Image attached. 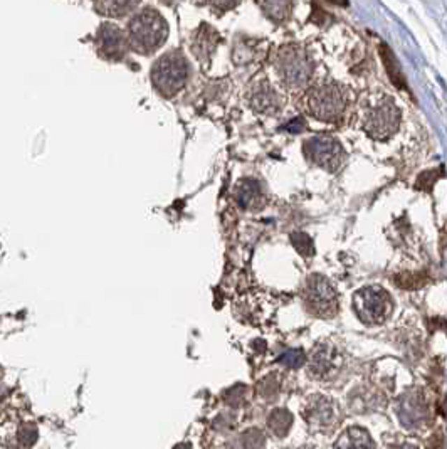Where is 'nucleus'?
<instances>
[{
  "label": "nucleus",
  "instance_id": "obj_1",
  "mask_svg": "<svg viewBox=\"0 0 447 449\" xmlns=\"http://www.w3.org/2000/svg\"><path fill=\"white\" fill-rule=\"evenodd\" d=\"M168 24L153 7H145L131 17L126 29L128 47L142 56H150L167 43Z\"/></svg>",
  "mask_w": 447,
  "mask_h": 449
},
{
  "label": "nucleus",
  "instance_id": "obj_26",
  "mask_svg": "<svg viewBox=\"0 0 447 449\" xmlns=\"http://www.w3.org/2000/svg\"><path fill=\"white\" fill-rule=\"evenodd\" d=\"M205 2L209 3V6L212 7V9H215V10L227 12V10L234 9V7L237 6V3L241 2V0H205Z\"/></svg>",
  "mask_w": 447,
  "mask_h": 449
},
{
  "label": "nucleus",
  "instance_id": "obj_14",
  "mask_svg": "<svg viewBox=\"0 0 447 449\" xmlns=\"http://www.w3.org/2000/svg\"><path fill=\"white\" fill-rule=\"evenodd\" d=\"M235 200L242 209H259L264 204L263 185L256 179H244L235 189Z\"/></svg>",
  "mask_w": 447,
  "mask_h": 449
},
{
  "label": "nucleus",
  "instance_id": "obj_4",
  "mask_svg": "<svg viewBox=\"0 0 447 449\" xmlns=\"http://www.w3.org/2000/svg\"><path fill=\"white\" fill-rule=\"evenodd\" d=\"M150 80L156 93L163 98H173L185 88L190 80V63L179 49L167 52L152 66Z\"/></svg>",
  "mask_w": 447,
  "mask_h": 449
},
{
  "label": "nucleus",
  "instance_id": "obj_23",
  "mask_svg": "<svg viewBox=\"0 0 447 449\" xmlns=\"http://www.w3.org/2000/svg\"><path fill=\"white\" fill-rule=\"evenodd\" d=\"M291 242L298 249V253H301L303 256H312L313 254V241L312 237L306 236L305 233L291 234Z\"/></svg>",
  "mask_w": 447,
  "mask_h": 449
},
{
  "label": "nucleus",
  "instance_id": "obj_3",
  "mask_svg": "<svg viewBox=\"0 0 447 449\" xmlns=\"http://www.w3.org/2000/svg\"><path fill=\"white\" fill-rule=\"evenodd\" d=\"M349 103V89L337 81H323L306 94V110L314 119L323 123L340 122Z\"/></svg>",
  "mask_w": 447,
  "mask_h": 449
},
{
  "label": "nucleus",
  "instance_id": "obj_2",
  "mask_svg": "<svg viewBox=\"0 0 447 449\" xmlns=\"http://www.w3.org/2000/svg\"><path fill=\"white\" fill-rule=\"evenodd\" d=\"M277 80L289 89L306 88L313 80L314 61L300 44H284L274 56Z\"/></svg>",
  "mask_w": 447,
  "mask_h": 449
},
{
  "label": "nucleus",
  "instance_id": "obj_9",
  "mask_svg": "<svg viewBox=\"0 0 447 449\" xmlns=\"http://www.w3.org/2000/svg\"><path fill=\"white\" fill-rule=\"evenodd\" d=\"M94 44H96L98 56L103 59L111 61V63H118V61L125 59L128 52V39L126 32L117 24L105 22L98 27L96 37H94Z\"/></svg>",
  "mask_w": 447,
  "mask_h": 449
},
{
  "label": "nucleus",
  "instance_id": "obj_8",
  "mask_svg": "<svg viewBox=\"0 0 447 449\" xmlns=\"http://www.w3.org/2000/svg\"><path fill=\"white\" fill-rule=\"evenodd\" d=\"M305 300L308 308L318 316H333L337 313V293L326 278L320 274L309 276L306 283Z\"/></svg>",
  "mask_w": 447,
  "mask_h": 449
},
{
  "label": "nucleus",
  "instance_id": "obj_15",
  "mask_svg": "<svg viewBox=\"0 0 447 449\" xmlns=\"http://www.w3.org/2000/svg\"><path fill=\"white\" fill-rule=\"evenodd\" d=\"M142 0H93L94 10L103 17L123 19L136 10Z\"/></svg>",
  "mask_w": 447,
  "mask_h": 449
},
{
  "label": "nucleus",
  "instance_id": "obj_28",
  "mask_svg": "<svg viewBox=\"0 0 447 449\" xmlns=\"http://www.w3.org/2000/svg\"><path fill=\"white\" fill-rule=\"evenodd\" d=\"M244 387L239 385V387H234V389H230L229 392H226V402L230 404V406H239V404L242 402L244 399Z\"/></svg>",
  "mask_w": 447,
  "mask_h": 449
},
{
  "label": "nucleus",
  "instance_id": "obj_19",
  "mask_svg": "<svg viewBox=\"0 0 447 449\" xmlns=\"http://www.w3.org/2000/svg\"><path fill=\"white\" fill-rule=\"evenodd\" d=\"M259 41L258 39H242L235 43L233 47V61L235 64L252 63L259 54Z\"/></svg>",
  "mask_w": 447,
  "mask_h": 449
},
{
  "label": "nucleus",
  "instance_id": "obj_20",
  "mask_svg": "<svg viewBox=\"0 0 447 449\" xmlns=\"http://www.w3.org/2000/svg\"><path fill=\"white\" fill-rule=\"evenodd\" d=\"M268 422H269V429L274 432L277 438H284V436L288 434L289 427H291L293 415L289 414L286 409H277L269 415Z\"/></svg>",
  "mask_w": 447,
  "mask_h": 449
},
{
  "label": "nucleus",
  "instance_id": "obj_10",
  "mask_svg": "<svg viewBox=\"0 0 447 449\" xmlns=\"http://www.w3.org/2000/svg\"><path fill=\"white\" fill-rule=\"evenodd\" d=\"M247 103L256 113L272 117V115H277L283 110L284 100L271 81L266 80V78H261V80L254 81L249 86Z\"/></svg>",
  "mask_w": 447,
  "mask_h": 449
},
{
  "label": "nucleus",
  "instance_id": "obj_12",
  "mask_svg": "<svg viewBox=\"0 0 447 449\" xmlns=\"http://www.w3.org/2000/svg\"><path fill=\"white\" fill-rule=\"evenodd\" d=\"M221 41L222 37L217 32V29H214L210 24L202 22L190 37V51L198 63L209 68Z\"/></svg>",
  "mask_w": 447,
  "mask_h": 449
},
{
  "label": "nucleus",
  "instance_id": "obj_17",
  "mask_svg": "<svg viewBox=\"0 0 447 449\" xmlns=\"http://www.w3.org/2000/svg\"><path fill=\"white\" fill-rule=\"evenodd\" d=\"M256 2L264 15L276 24L288 20L295 9V0H256Z\"/></svg>",
  "mask_w": 447,
  "mask_h": 449
},
{
  "label": "nucleus",
  "instance_id": "obj_27",
  "mask_svg": "<svg viewBox=\"0 0 447 449\" xmlns=\"http://www.w3.org/2000/svg\"><path fill=\"white\" fill-rule=\"evenodd\" d=\"M19 436H20V441L24 443V446H31V444H34V441L37 439V431L34 426L27 424V426H24L22 429H20Z\"/></svg>",
  "mask_w": 447,
  "mask_h": 449
},
{
  "label": "nucleus",
  "instance_id": "obj_18",
  "mask_svg": "<svg viewBox=\"0 0 447 449\" xmlns=\"http://www.w3.org/2000/svg\"><path fill=\"white\" fill-rule=\"evenodd\" d=\"M337 449H375V444L365 429L350 427L338 439Z\"/></svg>",
  "mask_w": 447,
  "mask_h": 449
},
{
  "label": "nucleus",
  "instance_id": "obj_5",
  "mask_svg": "<svg viewBox=\"0 0 447 449\" xmlns=\"http://www.w3.org/2000/svg\"><path fill=\"white\" fill-rule=\"evenodd\" d=\"M402 113L390 96H383L365 111L362 118L363 131L374 140H388L399 131Z\"/></svg>",
  "mask_w": 447,
  "mask_h": 449
},
{
  "label": "nucleus",
  "instance_id": "obj_24",
  "mask_svg": "<svg viewBox=\"0 0 447 449\" xmlns=\"http://www.w3.org/2000/svg\"><path fill=\"white\" fill-rule=\"evenodd\" d=\"M242 444L246 449H259L264 444V436L259 429H249L242 434Z\"/></svg>",
  "mask_w": 447,
  "mask_h": 449
},
{
  "label": "nucleus",
  "instance_id": "obj_21",
  "mask_svg": "<svg viewBox=\"0 0 447 449\" xmlns=\"http://www.w3.org/2000/svg\"><path fill=\"white\" fill-rule=\"evenodd\" d=\"M380 52H382V59H383L385 66H387V73L390 74V78H392V81H394V84L399 86V88H405V83H404L405 78H404L402 71H400L397 59L394 56H392L390 49H388L383 44V46L380 47Z\"/></svg>",
  "mask_w": 447,
  "mask_h": 449
},
{
  "label": "nucleus",
  "instance_id": "obj_29",
  "mask_svg": "<svg viewBox=\"0 0 447 449\" xmlns=\"http://www.w3.org/2000/svg\"><path fill=\"white\" fill-rule=\"evenodd\" d=\"M161 3H165V6H175V3H179L180 0H160Z\"/></svg>",
  "mask_w": 447,
  "mask_h": 449
},
{
  "label": "nucleus",
  "instance_id": "obj_6",
  "mask_svg": "<svg viewBox=\"0 0 447 449\" xmlns=\"http://www.w3.org/2000/svg\"><path fill=\"white\" fill-rule=\"evenodd\" d=\"M303 155L313 165L326 172H337L346 160L345 148L331 135H314L303 143Z\"/></svg>",
  "mask_w": 447,
  "mask_h": 449
},
{
  "label": "nucleus",
  "instance_id": "obj_22",
  "mask_svg": "<svg viewBox=\"0 0 447 449\" xmlns=\"http://www.w3.org/2000/svg\"><path fill=\"white\" fill-rule=\"evenodd\" d=\"M305 360H306L305 352L300 348L288 350V352H284L283 355L277 358V362L283 364L284 367H288V369H300V367L305 364Z\"/></svg>",
  "mask_w": 447,
  "mask_h": 449
},
{
  "label": "nucleus",
  "instance_id": "obj_16",
  "mask_svg": "<svg viewBox=\"0 0 447 449\" xmlns=\"http://www.w3.org/2000/svg\"><path fill=\"white\" fill-rule=\"evenodd\" d=\"M335 419V404L331 399L316 397L313 399L312 406L308 409V421L316 424L320 427H326L328 424L333 422Z\"/></svg>",
  "mask_w": 447,
  "mask_h": 449
},
{
  "label": "nucleus",
  "instance_id": "obj_11",
  "mask_svg": "<svg viewBox=\"0 0 447 449\" xmlns=\"http://www.w3.org/2000/svg\"><path fill=\"white\" fill-rule=\"evenodd\" d=\"M397 414H399L400 422L407 429H417L427 422L429 409L422 392L419 390H409L397 404Z\"/></svg>",
  "mask_w": 447,
  "mask_h": 449
},
{
  "label": "nucleus",
  "instance_id": "obj_25",
  "mask_svg": "<svg viewBox=\"0 0 447 449\" xmlns=\"http://www.w3.org/2000/svg\"><path fill=\"white\" fill-rule=\"evenodd\" d=\"M277 389H279V385H277V381L274 377H266L263 381V384H261V394L264 395V399H272L276 397L277 394Z\"/></svg>",
  "mask_w": 447,
  "mask_h": 449
},
{
  "label": "nucleus",
  "instance_id": "obj_7",
  "mask_svg": "<svg viewBox=\"0 0 447 449\" xmlns=\"http://www.w3.org/2000/svg\"><path fill=\"white\" fill-rule=\"evenodd\" d=\"M353 310L363 323H382L392 311V298L379 286H367L353 295Z\"/></svg>",
  "mask_w": 447,
  "mask_h": 449
},
{
  "label": "nucleus",
  "instance_id": "obj_30",
  "mask_svg": "<svg viewBox=\"0 0 447 449\" xmlns=\"http://www.w3.org/2000/svg\"><path fill=\"white\" fill-rule=\"evenodd\" d=\"M390 449H416V448L409 446V444H404V446H394V448H390Z\"/></svg>",
  "mask_w": 447,
  "mask_h": 449
},
{
  "label": "nucleus",
  "instance_id": "obj_13",
  "mask_svg": "<svg viewBox=\"0 0 447 449\" xmlns=\"http://www.w3.org/2000/svg\"><path fill=\"white\" fill-rule=\"evenodd\" d=\"M337 362V350L328 341H321L316 347H313L309 355V369L316 377H325L335 367Z\"/></svg>",
  "mask_w": 447,
  "mask_h": 449
}]
</instances>
